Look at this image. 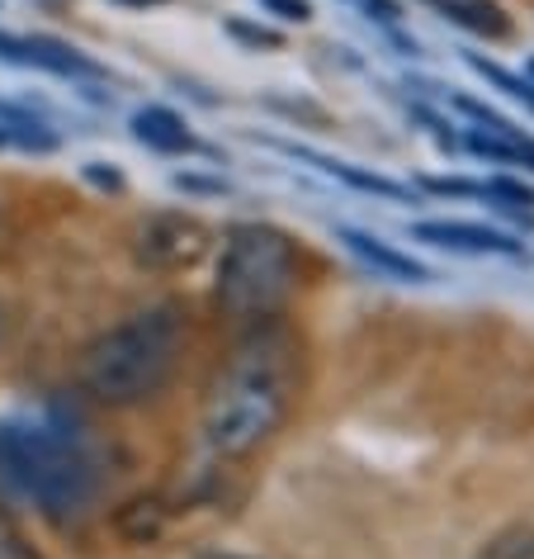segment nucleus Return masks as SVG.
Listing matches in <instances>:
<instances>
[{
	"label": "nucleus",
	"mask_w": 534,
	"mask_h": 559,
	"mask_svg": "<svg viewBox=\"0 0 534 559\" xmlns=\"http://www.w3.org/2000/svg\"><path fill=\"white\" fill-rule=\"evenodd\" d=\"M228 34L236 38V44H246V48H279L284 44L275 29H265V24H246V20H228Z\"/></svg>",
	"instance_id": "15"
},
{
	"label": "nucleus",
	"mask_w": 534,
	"mask_h": 559,
	"mask_svg": "<svg viewBox=\"0 0 534 559\" xmlns=\"http://www.w3.org/2000/svg\"><path fill=\"white\" fill-rule=\"evenodd\" d=\"M487 194V200H501L506 209H534V190L525 180H487V186H477Z\"/></svg>",
	"instance_id": "14"
},
{
	"label": "nucleus",
	"mask_w": 534,
	"mask_h": 559,
	"mask_svg": "<svg viewBox=\"0 0 534 559\" xmlns=\"http://www.w3.org/2000/svg\"><path fill=\"white\" fill-rule=\"evenodd\" d=\"M114 479V455L86 417L38 403L0 417V508L81 522Z\"/></svg>",
	"instance_id": "1"
},
{
	"label": "nucleus",
	"mask_w": 534,
	"mask_h": 559,
	"mask_svg": "<svg viewBox=\"0 0 534 559\" xmlns=\"http://www.w3.org/2000/svg\"><path fill=\"white\" fill-rule=\"evenodd\" d=\"M341 242L355 251L360 261H369L374 271H384L392 280H426V265L412 261V257H402V251L388 247L384 237H369V233H360V228H341Z\"/></svg>",
	"instance_id": "10"
},
{
	"label": "nucleus",
	"mask_w": 534,
	"mask_h": 559,
	"mask_svg": "<svg viewBox=\"0 0 534 559\" xmlns=\"http://www.w3.org/2000/svg\"><path fill=\"white\" fill-rule=\"evenodd\" d=\"M364 10H369V20H384V24H398V15H402L392 0H364Z\"/></svg>",
	"instance_id": "17"
},
{
	"label": "nucleus",
	"mask_w": 534,
	"mask_h": 559,
	"mask_svg": "<svg viewBox=\"0 0 534 559\" xmlns=\"http://www.w3.org/2000/svg\"><path fill=\"white\" fill-rule=\"evenodd\" d=\"M0 559H38L29 536L15 526V516H10L5 508H0Z\"/></svg>",
	"instance_id": "13"
},
{
	"label": "nucleus",
	"mask_w": 534,
	"mask_h": 559,
	"mask_svg": "<svg viewBox=\"0 0 534 559\" xmlns=\"http://www.w3.org/2000/svg\"><path fill=\"white\" fill-rule=\"evenodd\" d=\"M530 76H534V62H530Z\"/></svg>",
	"instance_id": "20"
},
{
	"label": "nucleus",
	"mask_w": 534,
	"mask_h": 559,
	"mask_svg": "<svg viewBox=\"0 0 534 559\" xmlns=\"http://www.w3.org/2000/svg\"><path fill=\"white\" fill-rule=\"evenodd\" d=\"M299 289V247L270 223H236L218 261V313L232 328L279 323Z\"/></svg>",
	"instance_id": "4"
},
{
	"label": "nucleus",
	"mask_w": 534,
	"mask_h": 559,
	"mask_svg": "<svg viewBox=\"0 0 534 559\" xmlns=\"http://www.w3.org/2000/svg\"><path fill=\"white\" fill-rule=\"evenodd\" d=\"M119 5H157V0H119Z\"/></svg>",
	"instance_id": "19"
},
{
	"label": "nucleus",
	"mask_w": 534,
	"mask_h": 559,
	"mask_svg": "<svg viewBox=\"0 0 534 559\" xmlns=\"http://www.w3.org/2000/svg\"><path fill=\"white\" fill-rule=\"evenodd\" d=\"M477 559H534V526L515 522V526L497 531V536L483 545V555H477Z\"/></svg>",
	"instance_id": "12"
},
{
	"label": "nucleus",
	"mask_w": 534,
	"mask_h": 559,
	"mask_svg": "<svg viewBox=\"0 0 534 559\" xmlns=\"http://www.w3.org/2000/svg\"><path fill=\"white\" fill-rule=\"evenodd\" d=\"M208 247H214V228L194 214H151L137 223V237H133V251L147 271H194Z\"/></svg>",
	"instance_id": "5"
},
{
	"label": "nucleus",
	"mask_w": 534,
	"mask_h": 559,
	"mask_svg": "<svg viewBox=\"0 0 534 559\" xmlns=\"http://www.w3.org/2000/svg\"><path fill=\"white\" fill-rule=\"evenodd\" d=\"M463 109H473V115H477V129H469V147L477 152V157H487V162H511V166H530V171H534V138H530V133H520L515 123L497 119V115H491V109H483V105H469V100H463Z\"/></svg>",
	"instance_id": "7"
},
{
	"label": "nucleus",
	"mask_w": 534,
	"mask_h": 559,
	"mask_svg": "<svg viewBox=\"0 0 534 559\" xmlns=\"http://www.w3.org/2000/svg\"><path fill=\"white\" fill-rule=\"evenodd\" d=\"M166 526H171V508H166L161 498H133L123 502L114 512V531L129 545H151L166 536Z\"/></svg>",
	"instance_id": "11"
},
{
	"label": "nucleus",
	"mask_w": 534,
	"mask_h": 559,
	"mask_svg": "<svg viewBox=\"0 0 534 559\" xmlns=\"http://www.w3.org/2000/svg\"><path fill=\"white\" fill-rule=\"evenodd\" d=\"M194 559H246V555H232V550H204V555H194Z\"/></svg>",
	"instance_id": "18"
},
{
	"label": "nucleus",
	"mask_w": 534,
	"mask_h": 559,
	"mask_svg": "<svg viewBox=\"0 0 534 559\" xmlns=\"http://www.w3.org/2000/svg\"><path fill=\"white\" fill-rule=\"evenodd\" d=\"M190 346V323L175 304L123 318L81 352V389L105 408H137L157 399Z\"/></svg>",
	"instance_id": "3"
},
{
	"label": "nucleus",
	"mask_w": 534,
	"mask_h": 559,
	"mask_svg": "<svg viewBox=\"0 0 534 559\" xmlns=\"http://www.w3.org/2000/svg\"><path fill=\"white\" fill-rule=\"evenodd\" d=\"M416 242L445 247V251H469V257H520V242L483 223H459V218H430L412 228Z\"/></svg>",
	"instance_id": "6"
},
{
	"label": "nucleus",
	"mask_w": 534,
	"mask_h": 559,
	"mask_svg": "<svg viewBox=\"0 0 534 559\" xmlns=\"http://www.w3.org/2000/svg\"><path fill=\"white\" fill-rule=\"evenodd\" d=\"M303 389V342L284 323L246 328L204 394V441L222 460L256 455Z\"/></svg>",
	"instance_id": "2"
},
{
	"label": "nucleus",
	"mask_w": 534,
	"mask_h": 559,
	"mask_svg": "<svg viewBox=\"0 0 534 559\" xmlns=\"http://www.w3.org/2000/svg\"><path fill=\"white\" fill-rule=\"evenodd\" d=\"M133 138L151 152H166V157H180V152H194V133L190 123L166 105H147L133 115Z\"/></svg>",
	"instance_id": "9"
},
{
	"label": "nucleus",
	"mask_w": 534,
	"mask_h": 559,
	"mask_svg": "<svg viewBox=\"0 0 534 559\" xmlns=\"http://www.w3.org/2000/svg\"><path fill=\"white\" fill-rule=\"evenodd\" d=\"M426 5L473 38H491V44L511 38V15H506L501 0H426Z\"/></svg>",
	"instance_id": "8"
},
{
	"label": "nucleus",
	"mask_w": 534,
	"mask_h": 559,
	"mask_svg": "<svg viewBox=\"0 0 534 559\" xmlns=\"http://www.w3.org/2000/svg\"><path fill=\"white\" fill-rule=\"evenodd\" d=\"M270 15H279V20H293V24H303V20H313V5L307 0H260Z\"/></svg>",
	"instance_id": "16"
}]
</instances>
